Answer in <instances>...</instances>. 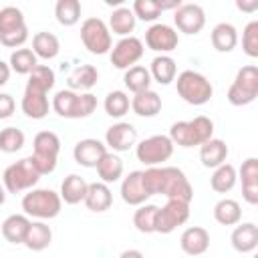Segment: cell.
Wrapping results in <instances>:
<instances>
[{"label":"cell","instance_id":"cell-25","mask_svg":"<svg viewBox=\"0 0 258 258\" xmlns=\"http://www.w3.org/2000/svg\"><path fill=\"white\" fill-rule=\"evenodd\" d=\"M87 187H89V183L85 181V177H81V175H77V173H71V175H67L64 179H62V183H60V200L64 202V204H69V206H75V204H81L83 200H85V196H87Z\"/></svg>","mask_w":258,"mask_h":258},{"label":"cell","instance_id":"cell-8","mask_svg":"<svg viewBox=\"0 0 258 258\" xmlns=\"http://www.w3.org/2000/svg\"><path fill=\"white\" fill-rule=\"evenodd\" d=\"M81 40L91 54H107L113 48L109 26L97 16H91L81 24Z\"/></svg>","mask_w":258,"mask_h":258},{"label":"cell","instance_id":"cell-41","mask_svg":"<svg viewBox=\"0 0 258 258\" xmlns=\"http://www.w3.org/2000/svg\"><path fill=\"white\" fill-rule=\"evenodd\" d=\"M34 89H40L44 93H48L54 87V71L48 64H36L34 71L28 75V83Z\"/></svg>","mask_w":258,"mask_h":258},{"label":"cell","instance_id":"cell-38","mask_svg":"<svg viewBox=\"0 0 258 258\" xmlns=\"http://www.w3.org/2000/svg\"><path fill=\"white\" fill-rule=\"evenodd\" d=\"M56 22L62 26H75L81 20V2L79 0H58L54 6Z\"/></svg>","mask_w":258,"mask_h":258},{"label":"cell","instance_id":"cell-19","mask_svg":"<svg viewBox=\"0 0 258 258\" xmlns=\"http://www.w3.org/2000/svg\"><path fill=\"white\" fill-rule=\"evenodd\" d=\"M179 246L189 256H202L210 248V232L202 226L185 228L179 238Z\"/></svg>","mask_w":258,"mask_h":258},{"label":"cell","instance_id":"cell-48","mask_svg":"<svg viewBox=\"0 0 258 258\" xmlns=\"http://www.w3.org/2000/svg\"><path fill=\"white\" fill-rule=\"evenodd\" d=\"M236 6L242 12H254L258 10V0H236Z\"/></svg>","mask_w":258,"mask_h":258},{"label":"cell","instance_id":"cell-15","mask_svg":"<svg viewBox=\"0 0 258 258\" xmlns=\"http://www.w3.org/2000/svg\"><path fill=\"white\" fill-rule=\"evenodd\" d=\"M105 153H107V145L101 143L99 139H93V137L81 139L73 149L75 161L83 167H97V163L103 159Z\"/></svg>","mask_w":258,"mask_h":258},{"label":"cell","instance_id":"cell-37","mask_svg":"<svg viewBox=\"0 0 258 258\" xmlns=\"http://www.w3.org/2000/svg\"><path fill=\"white\" fill-rule=\"evenodd\" d=\"M36 64H38V58L32 52V48H16L10 54V62H8L10 71H14L18 75H30Z\"/></svg>","mask_w":258,"mask_h":258},{"label":"cell","instance_id":"cell-13","mask_svg":"<svg viewBox=\"0 0 258 258\" xmlns=\"http://www.w3.org/2000/svg\"><path fill=\"white\" fill-rule=\"evenodd\" d=\"M173 22L183 34H198L206 26V12L200 4H181L173 12Z\"/></svg>","mask_w":258,"mask_h":258},{"label":"cell","instance_id":"cell-17","mask_svg":"<svg viewBox=\"0 0 258 258\" xmlns=\"http://www.w3.org/2000/svg\"><path fill=\"white\" fill-rule=\"evenodd\" d=\"M230 242H232V248L240 254L254 252L258 248V226L254 222L236 224V228L232 230Z\"/></svg>","mask_w":258,"mask_h":258},{"label":"cell","instance_id":"cell-33","mask_svg":"<svg viewBox=\"0 0 258 258\" xmlns=\"http://www.w3.org/2000/svg\"><path fill=\"white\" fill-rule=\"evenodd\" d=\"M236 181H238V173L232 163H222L220 167L214 169V173L210 177V185L218 194H228L236 185Z\"/></svg>","mask_w":258,"mask_h":258},{"label":"cell","instance_id":"cell-34","mask_svg":"<svg viewBox=\"0 0 258 258\" xmlns=\"http://www.w3.org/2000/svg\"><path fill=\"white\" fill-rule=\"evenodd\" d=\"M135 28V14L131 8H117L111 12L109 16V30H113V34H119V36H131L129 32H133Z\"/></svg>","mask_w":258,"mask_h":258},{"label":"cell","instance_id":"cell-12","mask_svg":"<svg viewBox=\"0 0 258 258\" xmlns=\"http://www.w3.org/2000/svg\"><path fill=\"white\" fill-rule=\"evenodd\" d=\"M145 44H147V48H151L155 52L167 54V52L177 48L179 36H177V30L173 26L157 22V24H151L145 30Z\"/></svg>","mask_w":258,"mask_h":258},{"label":"cell","instance_id":"cell-26","mask_svg":"<svg viewBox=\"0 0 258 258\" xmlns=\"http://www.w3.org/2000/svg\"><path fill=\"white\" fill-rule=\"evenodd\" d=\"M30 220L26 214H12L2 222V236L10 244H24Z\"/></svg>","mask_w":258,"mask_h":258},{"label":"cell","instance_id":"cell-40","mask_svg":"<svg viewBox=\"0 0 258 258\" xmlns=\"http://www.w3.org/2000/svg\"><path fill=\"white\" fill-rule=\"evenodd\" d=\"M157 206L153 204H141L139 210H135L133 214V226L141 232V234H151L155 232V216H157Z\"/></svg>","mask_w":258,"mask_h":258},{"label":"cell","instance_id":"cell-47","mask_svg":"<svg viewBox=\"0 0 258 258\" xmlns=\"http://www.w3.org/2000/svg\"><path fill=\"white\" fill-rule=\"evenodd\" d=\"M14 109H16V103H14L12 95H8V93H0V119H8V117H12Z\"/></svg>","mask_w":258,"mask_h":258},{"label":"cell","instance_id":"cell-23","mask_svg":"<svg viewBox=\"0 0 258 258\" xmlns=\"http://www.w3.org/2000/svg\"><path fill=\"white\" fill-rule=\"evenodd\" d=\"M83 202L91 212H107L113 204V194H111L107 183L95 181V183H89L87 196H85Z\"/></svg>","mask_w":258,"mask_h":258},{"label":"cell","instance_id":"cell-22","mask_svg":"<svg viewBox=\"0 0 258 258\" xmlns=\"http://www.w3.org/2000/svg\"><path fill=\"white\" fill-rule=\"evenodd\" d=\"M228 153H230V149H228L226 141L216 139V137H212L210 141H206L204 145H200V161L208 169H216L222 163H226Z\"/></svg>","mask_w":258,"mask_h":258},{"label":"cell","instance_id":"cell-36","mask_svg":"<svg viewBox=\"0 0 258 258\" xmlns=\"http://www.w3.org/2000/svg\"><path fill=\"white\" fill-rule=\"evenodd\" d=\"M123 83H125V87H127L133 95H137V93H141V91H147V89L151 87L149 69H145V67H141V64H135V67L127 69L125 75H123Z\"/></svg>","mask_w":258,"mask_h":258},{"label":"cell","instance_id":"cell-28","mask_svg":"<svg viewBox=\"0 0 258 258\" xmlns=\"http://www.w3.org/2000/svg\"><path fill=\"white\" fill-rule=\"evenodd\" d=\"M131 109L139 117H155L161 111V97L155 91H151V89L141 91V93L133 95Z\"/></svg>","mask_w":258,"mask_h":258},{"label":"cell","instance_id":"cell-3","mask_svg":"<svg viewBox=\"0 0 258 258\" xmlns=\"http://www.w3.org/2000/svg\"><path fill=\"white\" fill-rule=\"evenodd\" d=\"M177 87V95L187 103V105H206L212 95H214V87L212 83L198 71H181L177 75L175 81Z\"/></svg>","mask_w":258,"mask_h":258},{"label":"cell","instance_id":"cell-2","mask_svg":"<svg viewBox=\"0 0 258 258\" xmlns=\"http://www.w3.org/2000/svg\"><path fill=\"white\" fill-rule=\"evenodd\" d=\"M32 145H34V149H32V155H28V157H30L34 169L40 175L52 173L56 169V159H58V151H60L58 135L52 131H40L34 135Z\"/></svg>","mask_w":258,"mask_h":258},{"label":"cell","instance_id":"cell-11","mask_svg":"<svg viewBox=\"0 0 258 258\" xmlns=\"http://www.w3.org/2000/svg\"><path fill=\"white\" fill-rule=\"evenodd\" d=\"M143 42L137 36H125L111 48V64L119 71H127L135 67V62L143 56Z\"/></svg>","mask_w":258,"mask_h":258},{"label":"cell","instance_id":"cell-7","mask_svg":"<svg viewBox=\"0 0 258 258\" xmlns=\"http://www.w3.org/2000/svg\"><path fill=\"white\" fill-rule=\"evenodd\" d=\"M40 179V173L34 169L30 157H22L16 163H10L2 173V183L10 194H20L32 189Z\"/></svg>","mask_w":258,"mask_h":258},{"label":"cell","instance_id":"cell-29","mask_svg":"<svg viewBox=\"0 0 258 258\" xmlns=\"http://www.w3.org/2000/svg\"><path fill=\"white\" fill-rule=\"evenodd\" d=\"M149 75L153 81H157L159 85H169L171 81H175V75H177V67H175V60L167 54H159L151 60V67H149Z\"/></svg>","mask_w":258,"mask_h":258},{"label":"cell","instance_id":"cell-42","mask_svg":"<svg viewBox=\"0 0 258 258\" xmlns=\"http://www.w3.org/2000/svg\"><path fill=\"white\" fill-rule=\"evenodd\" d=\"M24 133L18 127H6L0 131V151L4 153H16L24 147Z\"/></svg>","mask_w":258,"mask_h":258},{"label":"cell","instance_id":"cell-35","mask_svg":"<svg viewBox=\"0 0 258 258\" xmlns=\"http://www.w3.org/2000/svg\"><path fill=\"white\" fill-rule=\"evenodd\" d=\"M97 81H99V71L93 64H81V67H77L69 75V87H71V91H75V89L89 91V89H93L97 85Z\"/></svg>","mask_w":258,"mask_h":258},{"label":"cell","instance_id":"cell-24","mask_svg":"<svg viewBox=\"0 0 258 258\" xmlns=\"http://www.w3.org/2000/svg\"><path fill=\"white\" fill-rule=\"evenodd\" d=\"M52 242V230L48 224H44L42 220L38 222H30L28 226V232H26V238H24V246L32 252H42L50 246Z\"/></svg>","mask_w":258,"mask_h":258},{"label":"cell","instance_id":"cell-45","mask_svg":"<svg viewBox=\"0 0 258 258\" xmlns=\"http://www.w3.org/2000/svg\"><path fill=\"white\" fill-rule=\"evenodd\" d=\"M131 10H133L135 18H139L143 22H153L161 16V8H159L157 0H135Z\"/></svg>","mask_w":258,"mask_h":258},{"label":"cell","instance_id":"cell-43","mask_svg":"<svg viewBox=\"0 0 258 258\" xmlns=\"http://www.w3.org/2000/svg\"><path fill=\"white\" fill-rule=\"evenodd\" d=\"M173 145H179V147H196V139H194V131H191V125L189 121H177L169 127V135Z\"/></svg>","mask_w":258,"mask_h":258},{"label":"cell","instance_id":"cell-14","mask_svg":"<svg viewBox=\"0 0 258 258\" xmlns=\"http://www.w3.org/2000/svg\"><path fill=\"white\" fill-rule=\"evenodd\" d=\"M105 143L113 151H129L137 143V129L131 123L119 121L111 125L105 133Z\"/></svg>","mask_w":258,"mask_h":258},{"label":"cell","instance_id":"cell-1","mask_svg":"<svg viewBox=\"0 0 258 258\" xmlns=\"http://www.w3.org/2000/svg\"><path fill=\"white\" fill-rule=\"evenodd\" d=\"M141 179L149 196L161 194L167 200H179L187 204L194 198V187L179 167H147L141 171Z\"/></svg>","mask_w":258,"mask_h":258},{"label":"cell","instance_id":"cell-21","mask_svg":"<svg viewBox=\"0 0 258 258\" xmlns=\"http://www.w3.org/2000/svg\"><path fill=\"white\" fill-rule=\"evenodd\" d=\"M121 198L129 206H141V204H145L147 198H151L147 194L145 185H143L141 171H131L127 177H123V181H121Z\"/></svg>","mask_w":258,"mask_h":258},{"label":"cell","instance_id":"cell-50","mask_svg":"<svg viewBox=\"0 0 258 258\" xmlns=\"http://www.w3.org/2000/svg\"><path fill=\"white\" fill-rule=\"evenodd\" d=\"M119 258H145L139 250H135V248H131V250H125V252H121V256Z\"/></svg>","mask_w":258,"mask_h":258},{"label":"cell","instance_id":"cell-46","mask_svg":"<svg viewBox=\"0 0 258 258\" xmlns=\"http://www.w3.org/2000/svg\"><path fill=\"white\" fill-rule=\"evenodd\" d=\"M242 50L250 56H258V20H250L242 32Z\"/></svg>","mask_w":258,"mask_h":258},{"label":"cell","instance_id":"cell-10","mask_svg":"<svg viewBox=\"0 0 258 258\" xmlns=\"http://www.w3.org/2000/svg\"><path fill=\"white\" fill-rule=\"evenodd\" d=\"M189 220V204L179 200H167L165 206L157 210L155 216V232L171 234L177 226H183Z\"/></svg>","mask_w":258,"mask_h":258},{"label":"cell","instance_id":"cell-27","mask_svg":"<svg viewBox=\"0 0 258 258\" xmlns=\"http://www.w3.org/2000/svg\"><path fill=\"white\" fill-rule=\"evenodd\" d=\"M212 46L218 52H230L238 44V30L230 22H220L212 28Z\"/></svg>","mask_w":258,"mask_h":258},{"label":"cell","instance_id":"cell-18","mask_svg":"<svg viewBox=\"0 0 258 258\" xmlns=\"http://www.w3.org/2000/svg\"><path fill=\"white\" fill-rule=\"evenodd\" d=\"M240 179H242V198L250 206H256L258 204V159L256 157H248L246 161H242Z\"/></svg>","mask_w":258,"mask_h":258},{"label":"cell","instance_id":"cell-16","mask_svg":"<svg viewBox=\"0 0 258 258\" xmlns=\"http://www.w3.org/2000/svg\"><path fill=\"white\" fill-rule=\"evenodd\" d=\"M46 95L48 93L26 85L24 95H22V103H20L22 113L30 119H44L48 115V97Z\"/></svg>","mask_w":258,"mask_h":258},{"label":"cell","instance_id":"cell-9","mask_svg":"<svg viewBox=\"0 0 258 258\" xmlns=\"http://www.w3.org/2000/svg\"><path fill=\"white\" fill-rule=\"evenodd\" d=\"M135 155L147 167H157V163H163L173 155V143L167 135H151L137 143Z\"/></svg>","mask_w":258,"mask_h":258},{"label":"cell","instance_id":"cell-32","mask_svg":"<svg viewBox=\"0 0 258 258\" xmlns=\"http://www.w3.org/2000/svg\"><path fill=\"white\" fill-rule=\"evenodd\" d=\"M97 173H99V177H101L103 183H115V181H119L121 175H123V161H121V157L115 155V153H111V151H107L103 155V159L97 163Z\"/></svg>","mask_w":258,"mask_h":258},{"label":"cell","instance_id":"cell-6","mask_svg":"<svg viewBox=\"0 0 258 258\" xmlns=\"http://www.w3.org/2000/svg\"><path fill=\"white\" fill-rule=\"evenodd\" d=\"M228 101L234 107H244L256 101L258 97V69L256 64H246L236 73L234 83L228 89Z\"/></svg>","mask_w":258,"mask_h":258},{"label":"cell","instance_id":"cell-44","mask_svg":"<svg viewBox=\"0 0 258 258\" xmlns=\"http://www.w3.org/2000/svg\"><path fill=\"white\" fill-rule=\"evenodd\" d=\"M191 125V131H194V139H196V145H204L206 141L212 139L214 135V121L206 115H198L189 121Z\"/></svg>","mask_w":258,"mask_h":258},{"label":"cell","instance_id":"cell-5","mask_svg":"<svg viewBox=\"0 0 258 258\" xmlns=\"http://www.w3.org/2000/svg\"><path fill=\"white\" fill-rule=\"evenodd\" d=\"M28 40V28L24 22V14L16 6L0 8V44L8 48L22 46Z\"/></svg>","mask_w":258,"mask_h":258},{"label":"cell","instance_id":"cell-4","mask_svg":"<svg viewBox=\"0 0 258 258\" xmlns=\"http://www.w3.org/2000/svg\"><path fill=\"white\" fill-rule=\"evenodd\" d=\"M62 200L52 189H28L22 198V210L26 216L38 220H52L60 214Z\"/></svg>","mask_w":258,"mask_h":258},{"label":"cell","instance_id":"cell-51","mask_svg":"<svg viewBox=\"0 0 258 258\" xmlns=\"http://www.w3.org/2000/svg\"><path fill=\"white\" fill-rule=\"evenodd\" d=\"M6 202V191H4V185L0 183V206Z\"/></svg>","mask_w":258,"mask_h":258},{"label":"cell","instance_id":"cell-39","mask_svg":"<svg viewBox=\"0 0 258 258\" xmlns=\"http://www.w3.org/2000/svg\"><path fill=\"white\" fill-rule=\"evenodd\" d=\"M105 113L113 119H121L123 115L129 113V107H131V101L127 97L125 91H111L107 97H105Z\"/></svg>","mask_w":258,"mask_h":258},{"label":"cell","instance_id":"cell-20","mask_svg":"<svg viewBox=\"0 0 258 258\" xmlns=\"http://www.w3.org/2000/svg\"><path fill=\"white\" fill-rule=\"evenodd\" d=\"M52 109L64 119H83L81 117V95L71 89H62L52 97Z\"/></svg>","mask_w":258,"mask_h":258},{"label":"cell","instance_id":"cell-30","mask_svg":"<svg viewBox=\"0 0 258 258\" xmlns=\"http://www.w3.org/2000/svg\"><path fill=\"white\" fill-rule=\"evenodd\" d=\"M60 50V42L52 32H36L32 36V52L36 54V58H44L50 60L58 54Z\"/></svg>","mask_w":258,"mask_h":258},{"label":"cell","instance_id":"cell-49","mask_svg":"<svg viewBox=\"0 0 258 258\" xmlns=\"http://www.w3.org/2000/svg\"><path fill=\"white\" fill-rule=\"evenodd\" d=\"M8 79H10V67L4 60H0V87H4Z\"/></svg>","mask_w":258,"mask_h":258},{"label":"cell","instance_id":"cell-31","mask_svg":"<svg viewBox=\"0 0 258 258\" xmlns=\"http://www.w3.org/2000/svg\"><path fill=\"white\" fill-rule=\"evenodd\" d=\"M214 220L222 226H236L242 220V208L236 200L224 198L214 206Z\"/></svg>","mask_w":258,"mask_h":258}]
</instances>
